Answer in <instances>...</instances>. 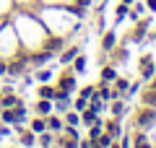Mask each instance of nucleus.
I'll use <instances>...</instances> for the list:
<instances>
[{"label":"nucleus","mask_w":156,"mask_h":148,"mask_svg":"<svg viewBox=\"0 0 156 148\" xmlns=\"http://www.w3.org/2000/svg\"><path fill=\"white\" fill-rule=\"evenodd\" d=\"M50 76H52V73H50V70H42V73H39V76H37V78H39V81H42V83H44V81H50Z\"/></svg>","instance_id":"nucleus-18"},{"label":"nucleus","mask_w":156,"mask_h":148,"mask_svg":"<svg viewBox=\"0 0 156 148\" xmlns=\"http://www.w3.org/2000/svg\"><path fill=\"white\" fill-rule=\"evenodd\" d=\"M101 76H104V81H115L117 73H115V68H104V73H101Z\"/></svg>","instance_id":"nucleus-6"},{"label":"nucleus","mask_w":156,"mask_h":148,"mask_svg":"<svg viewBox=\"0 0 156 148\" xmlns=\"http://www.w3.org/2000/svg\"><path fill=\"white\" fill-rule=\"evenodd\" d=\"M37 109H39V112H44V115H47V112H50V101H39V104H37Z\"/></svg>","instance_id":"nucleus-15"},{"label":"nucleus","mask_w":156,"mask_h":148,"mask_svg":"<svg viewBox=\"0 0 156 148\" xmlns=\"http://www.w3.org/2000/svg\"><path fill=\"white\" fill-rule=\"evenodd\" d=\"M125 13H128V3H122V5L117 8V13H115V18H117V21H122V18H125Z\"/></svg>","instance_id":"nucleus-5"},{"label":"nucleus","mask_w":156,"mask_h":148,"mask_svg":"<svg viewBox=\"0 0 156 148\" xmlns=\"http://www.w3.org/2000/svg\"><path fill=\"white\" fill-rule=\"evenodd\" d=\"M117 88L120 91H128V81H117Z\"/></svg>","instance_id":"nucleus-23"},{"label":"nucleus","mask_w":156,"mask_h":148,"mask_svg":"<svg viewBox=\"0 0 156 148\" xmlns=\"http://www.w3.org/2000/svg\"><path fill=\"white\" fill-rule=\"evenodd\" d=\"M112 44H115V34H107V37H104V49H112Z\"/></svg>","instance_id":"nucleus-10"},{"label":"nucleus","mask_w":156,"mask_h":148,"mask_svg":"<svg viewBox=\"0 0 156 148\" xmlns=\"http://www.w3.org/2000/svg\"><path fill=\"white\" fill-rule=\"evenodd\" d=\"M135 148H151L148 143H146V135H138V138H135Z\"/></svg>","instance_id":"nucleus-11"},{"label":"nucleus","mask_w":156,"mask_h":148,"mask_svg":"<svg viewBox=\"0 0 156 148\" xmlns=\"http://www.w3.org/2000/svg\"><path fill=\"white\" fill-rule=\"evenodd\" d=\"M154 117H156L154 107H148V109H140L135 120H138V125H151V122H154Z\"/></svg>","instance_id":"nucleus-1"},{"label":"nucleus","mask_w":156,"mask_h":148,"mask_svg":"<svg viewBox=\"0 0 156 148\" xmlns=\"http://www.w3.org/2000/svg\"><path fill=\"white\" fill-rule=\"evenodd\" d=\"M94 120H96V109H89L83 115V122H89V125H94Z\"/></svg>","instance_id":"nucleus-8"},{"label":"nucleus","mask_w":156,"mask_h":148,"mask_svg":"<svg viewBox=\"0 0 156 148\" xmlns=\"http://www.w3.org/2000/svg\"><path fill=\"white\" fill-rule=\"evenodd\" d=\"M122 3H133V0H122Z\"/></svg>","instance_id":"nucleus-29"},{"label":"nucleus","mask_w":156,"mask_h":148,"mask_svg":"<svg viewBox=\"0 0 156 148\" xmlns=\"http://www.w3.org/2000/svg\"><path fill=\"white\" fill-rule=\"evenodd\" d=\"M151 88H154V91H156V81H151Z\"/></svg>","instance_id":"nucleus-28"},{"label":"nucleus","mask_w":156,"mask_h":148,"mask_svg":"<svg viewBox=\"0 0 156 148\" xmlns=\"http://www.w3.org/2000/svg\"><path fill=\"white\" fill-rule=\"evenodd\" d=\"M83 65H86L83 57H78V60H76V70H83Z\"/></svg>","instance_id":"nucleus-22"},{"label":"nucleus","mask_w":156,"mask_h":148,"mask_svg":"<svg viewBox=\"0 0 156 148\" xmlns=\"http://www.w3.org/2000/svg\"><path fill=\"white\" fill-rule=\"evenodd\" d=\"M31 130L42 132V130H44V122H42V120H34V122H31Z\"/></svg>","instance_id":"nucleus-14"},{"label":"nucleus","mask_w":156,"mask_h":148,"mask_svg":"<svg viewBox=\"0 0 156 148\" xmlns=\"http://www.w3.org/2000/svg\"><path fill=\"white\" fill-rule=\"evenodd\" d=\"M34 143V130L31 132H26V135H23V146H31Z\"/></svg>","instance_id":"nucleus-17"},{"label":"nucleus","mask_w":156,"mask_h":148,"mask_svg":"<svg viewBox=\"0 0 156 148\" xmlns=\"http://www.w3.org/2000/svg\"><path fill=\"white\" fill-rule=\"evenodd\" d=\"M148 8H151V11H156V0H148Z\"/></svg>","instance_id":"nucleus-26"},{"label":"nucleus","mask_w":156,"mask_h":148,"mask_svg":"<svg viewBox=\"0 0 156 148\" xmlns=\"http://www.w3.org/2000/svg\"><path fill=\"white\" fill-rule=\"evenodd\" d=\"M112 148H117V146H112Z\"/></svg>","instance_id":"nucleus-30"},{"label":"nucleus","mask_w":156,"mask_h":148,"mask_svg":"<svg viewBox=\"0 0 156 148\" xmlns=\"http://www.w3.org/2000/svg\"><path fill=\"white\" fill-rule=\"evenodd\" d=\"M140 13H143V5H140V3H138V5H135V8H133V13H130V16H133V18H135V21H138V16H140Z\"/></svg>","instance_id":"nucleus-16"},{"label":"nucleus","mask_w":156,"mask_h":148,"mask_svg":"<svg viewBox=\"0 0 156 148\" xmlns=\"http://www.w3.org/2000/svg\"><path fill=\"white\" fill-rule=\"evenodd\" d=\"M76 55H78V49H68L65 55H62V62H70V60H73Z\"/></svg>","instance_id":"nucleus-12"},{"label":"nucleus","mask_w":156,"mask_h":148,"mask_svg":"<svg viewBox=\"0 0 156 148\" xmlns=\"http://www.w3.org/2000/svg\"><path fill=\"white\" fill-rule=\"evenodd\" d=\"M112 112H115V117L122 115V104H120V101H117V104H112Z\"/></svg>","instance_id":"nucleus-19"},{"label":"nucleus","mask_w":156,"mask_h":148,"mask_svg":"<svg viewBox=\"0 0 156 148\" xmlns=\"http://www.w3.org/2000/svg\"><path fill=\"white\" fill-rule=\"evenodd\" d=\"M91 93H94V86H86V88H83V91H81V96H83V99H86V96H91Z\"/></svg>","instance_id":"nucleus-20"},{"label":"nucleus","mask_w":156,"mask_h":148,"mask_svg":"<svg viewBox=\"0 0 156 148\" xmlns=\"http://www.w3.org/2000/svg\"><path fill=\"white\" fill-rule=\"evenodd\" d=\"M146 68V70H143V78H151V76H154V68H151V65H143Z\"/></svg>","instance_id":"nucleus-21"},{"label":"nucleus","mask_w":156,"mask_h":148,"mask_svg":"<svg viewBox=\"0 0 156 148\" xmlns=\"http://www.w3.org/2000/svg\"><path fill=\"white\" fill-rule=\"evenodd\" d=\"M5 70H8V68H5V62L0 60V76H3V73H5Z\"/></svg>","instance_id":"nucleus-25"},{"label":"nucleus","mask_w":156,"mask_h":148,"mask_svg":"<svg viewBox=\"0 0 156 148\" xmlns=\"http://www.w3.org/2000/svg\"><path fill=\"white\" fill-rule=\"evenodd\" d=\"M39 93H42L44 99H55V91H52L50 86H42V91H39Z\"/></svg>","instance_id":"nucleus-9"},{"label":"nucleus","mask_w":156,"mask_h":148,"mask_svg":"<svg viewBox=\"0 0 156 148\" xmlns=\"http://www.w3.org/2000/svg\"><path fill=\"white\" fill-rule=\"evenodd\" d=\"M73 86H76V81H73L70 76H68V78H62V81H60V88H62V91H70Z\"/></svg>","instance_id":"nucleus-3"},{"label":"nucleus","mask_w":156,"mask_h":148,"mask_svg":"<svg viewBox=\"0 0 156 148\" xmlns=\"http://www.w3.org/2000/svg\"><path fill=\"white\" fill-rule=\"evenodd\" d=\"M0 104H3V107H16L18 99L16 96H3V99H0Z\"/></svg>","instance_id":"nucleus-4"},{"label":"nucleus","mask_w":156,"mask_h":148,"mask_svg":"<svg viewBox=\"0 0 156 148\" xmlns=\"http://www.w3.org/2000/svg\"><path fill=\"white\" fill-rule=\"evenodd\" d=\"M68 125H78V117L76 115H68Z\"/></svg>","instance_id":"nucleus-24"},{"label":"nucleus","mask_w":156,"mask_h":148,"mask_svg":"<svg viewBox=\"0 0 156 148\" xmlns=\"http://www.w3.org/2000/svg\"><path fill=\"white\" fill-rule=\"evenodd\" d=\"M143 104L146 107H156V91H154V88H151L148 93H143Z\"/></svg>","instance_id":"nucleus-2"},{"label":"nucleus","mask_w":156,"mask_h":148,"mask_svg":"<svg viewBox=\"0 0 156 148\" xmlns=\"http://www.w3.org/2000/svg\"><path fill=\"white\" fill-rule=\"evenodd\" d=\"M78 5L83 8V5H89V0H78Z\"/></svg>","instance_id":"nucleus-27"},{"label":"nucleus","mask_w":156,"mask_h":148,"mask_svg":"<svg viewBox=\"0 0 156 148\" xmlns=\"http://www.w3.org/2000/svg\"><path fill=\"white\" fill-rule=\"evenodd\" d=\"M107 132H109L112 138H115V135H120V125H117V122H109V125H107Z\"/></svg>","instance_id":"nucleus-7"},{"label":"nucleus","mask_w":156,"mask_h":148,"mask_svg":"<svg viewBox=\"0 0 156 148\" xmlns=\"http://www.w3.org/2000/svg\"><path fill=\"white\" fill-rule=\"evenodd\" d=\"M44 60H50V52H42L39 57H34V65H42Z\"/></svg>","instance_id":"nucleus-13"}]
</instances>
